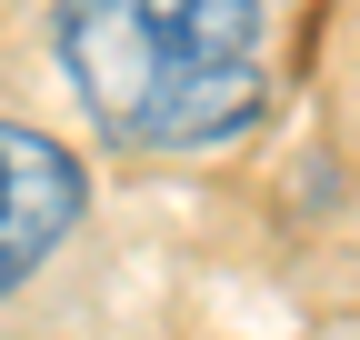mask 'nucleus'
Here are the masks:
<instances>
[{
	"mask_svg": "<svg viewBox=\"0 0 360 340\" xmlns=\"http://www.w3.org/2000/svg\"><path fill=\"white\" fill-rule=\"evenodd\" d=\"M51 40L90 120L130 150H210L270 91L260 0H60Z\"/></svg>",
	"mask_w": 360,
	"mask_h": 340,
	"instance_id": "f257e3e1",
	"label": "nucleus"
},
{
	"mask_svg": "<svg viewBox=\"0 0 360 340\" xmlns=\"http://www.w3.org/2000/svg\"><path fill=\"white\" fill-rule=\"evenodd\" d=\"M80 200H90L80 160L30 120H0V301L80 230Z\"/></svg>",
	"mask_w": 360,
	"mask_h": 340,
	"instance_id": "f03ea898",
	"label": "nucleus"
}]
</instances>
